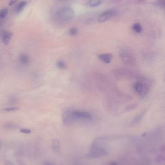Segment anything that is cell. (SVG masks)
Instances as JSON below:
<instances>
[{
  "mask_svg": "<svg viewBox=\"0 0 165 165\" xmlns=\"http://www.w3.org/2000/svg\"><path fill=\"white\" fill-rule=\"evenodd\" d=\"M93 119V115L87 111L68 109L62 115V121L65 125H70L77 121H89Z\"/></svg>",
  "mask_w": 165,
  "mask_h": 165,
  "instance_id": "1",
  "label": "cell"
},
{
  "mask_svg": "<svg viewBox=\"0 0 165 165\" xmlns=\"http://www.w3.org/2000/svg\"><path fill=\"white\" fill-rule=\"evenodd\" d=\"M113 74L118 79H133L139 78L137 73L127 68H116L113 71Z\"/></svg>",
  "mask_w": 165,
  "mask_h": 165,
  "instance_id": "2",
  "label": "cell"
},
{
  "mask_svg": "<svg viewBox=\"0 0 165 165\" xmlns=\"http://www.w3.org/2000/svg\"><path fill=\"white\" fill-rule=\"evenodd\" d=\"M108 154V152L105 149L104 146L92 143L86 156L91 159H97L104 157Z\"/></svg>",
  "mask_w": 165,
  "mask_h": 165,
  "instance_id": "3",
  "label": "cell"
},
{
  "mask_svg": "<svg viewBox=\"0 0 165 165\" xmlns=\"http://www.w3.org/2000/svg\"><path fill=\"white\" fill-rule=\"evenodd\" d=\"M139 79V81L136 82L134 85V89L141 98H143L149 91L150 85L148 80L140 77Z\"/></svg>",
  "mask_w": 165,
  "mask_h": 165,
  "instance_id": "4",
  "label": "cell"
},
{
  "mask_svg": "<svg viewBox=\"0 0 165 165\" xmlns=\"http://www.w3.org/2000/svg\"><path fill=\"white\" fill-rule=\"evenodd\" d=\"M119 57L123 63L127 66L134 67L137 64L135 56L129 50L121 49L119 51Z\"/></svg>",
  "mask_w": 165,
  "mask_h": 165,
  "instance_id": "5",
  "label": "cell"
},
{
  "mask_svg": "<svg viewBox=\"0 0 165 165\" xmlns=\"http://www.w3.org/2000/svg\"><path fill=\"white\" fill-rule=\"evenodd\" d=\"M56 15L61 20H70L74 16V11L70 6L61 7L57 11Z\"/></svg>",
  "mask_w": 165,
  "mask_h": 165,
  "instance_id": "6",
  "label": "cell"
},
{
  "mask_svg": "<svg viewBox=\"0 0 165 165\" xmlns=\"http://www.w3.org/2000/svg\"><path fill=\"white\" fill-rule=\"evenodd\" d=\"M117 14V11L115 9H110L100 14L98 17V20L99 22H104L113 17H115Z\"/></svg>",
  "mask_w": 165,
  "mask_h": 165,
  "instance_id": "7",
  "label": "cell"
},
{
  "mask_svg": "<svg viewBox=\"0 0 165 165\" xmlns=\"http://www.w3.org/2000/svg\"><path fill=\"white\" fill-rule=\"evenodd\" d=\"M13 35L11 32L8 31H3L0 33V37L4 44L8 45L10 42Z\"/></svg>",
  "mask_w": 165,
  "mask_h": 165,
  "instance_id": "8",
  "label": "cell"
},
{
  "mask_svg": "<svg viewBox=\"0 0 165 165\" xmlns=\"http://www.w3.org/2000/svg\"><path fill=\"white\" fill-rule=\"evenodd\" d=\"M98 58L104 63L109 64L112 60V55L110 53H103L98 55Z\"/></svg>",
  "mask_w": 165,
  "mask_h": 165,
  "instance_id": "9",
  "label": "cell"
},
{
  "mask_svg": "<svg viewBox=\"0 0 165 165\" xmlns=\"http://www.w3.org/2000/svg\"><path fill=\"white\" fill-rule=\"evenodd\" d=\"M19 61L20 63L24 66L29 65L30 62V59L26 54L22 53L19 57Z\"/></svg>",
  "mask_w": 165,
  "mask_h": 165,
  "instance_id": "10",
  "label": "cell"
},
{
  "mask_svg": "<svg viewBox=\"0 0 165 165\" xmlns=\"http://www.w3.org/2000/svg\"><path fill=\"white\" fill-rule=\"evenodd\" d=\"M27 4V3L26 1H21L17 5H16L15 9H14L15 13L17 15L20 14L22 11L24 9V8L26 6Z\"/></svg>",
  "mask_w": 165,
  "mask_h": 165,
  "instance_id": "11",
  "label": "cell"
},
{
  "mask_svg": "<svg viewBox=\"0 0 165 165\" xmlns=\"http://www.w3.org/2000/svg\"><path fill=\"white\" fill-rule=\"evenodd\" d=\"M52 149L55 153H58L60 151V142L57 139L52 140L51 144Z\"/></svg>",
  "mask_w": 165,
  "mask_h": 165,
  "instance_id": "12",
  "label": "cell"
},
{
  "mask_svg": "<svg viewBox=\"0 0 165 165\" xmlns=\"http://www.w3.org/2000/svg\"><path fill=\"white\" fill-rule=\"evenodd\" d=\"M102 0H89V5L92 7H95L99 6L102 4Z\"/></svg>",
  "mask_w": 165,
  "mask_h": 165,
  "instance_id": "13",
  "label": "cell"
},
{
  "mask_svg": "<svg viewBox=\"0 0 165 165\" xmlns=\"http://www.w3.org/2000/svg\"><path fill=\"white\" fill-rule=\"evenodd\" d=\"M4 128L7 130H16L19 128V125L12 123H7L4 125Z\"/></svg>",
  "mask_w": 165,
  "mask_h": 165,
  "instance_id": "14",
  "label": "cell"
},
{
  "mask_svg": "<svg viewBox=\"0 0 165 165\" xmlns=\"http://www.w3.org/2000/svg\"><path fill=\"white\" fill-rule=\"evenodd\" d=\"M56 66L58 69H61V70H64V69H66L67 67V65H66V63L64 62V61L61 60L57 61L56 62Z\"/></svg>",
  "mask_w": 165,
  "mask_h": 165,
  "instance_id": "15",
  "label": "cell"
},
{
  "mask_svg": "<svg viewBox=\"0 0 165 165\" xmlns=\"http://www.w3.org/2000/svg\"><path fill=\"white\" fill-rule=\"evenodd\" d=\"M19 100V98L17 96L15 95H12L10 96L8 98V102L11 104H14L17 103Z\"/></svg>",
  "mask_w": 165,
  "mask_h": 165,
  "instance_id": "16",
  "label": "cell"
},
{
  "mask_svg": "<svg viewBox=\"0 0 165 165\" xmlns=\"http://www.w3.org/2000/svg\"><path fill=\"white\" fill-rule=\"evenodd\" d=\"M132 30L136 32V33H139L141 32L143 30L141 25L139 23H135L132 27Z\"/></svg>",
  "mask_w": 165,
  "mask_h": 165,
  "instance_id": "17",
  "label": "cell"
},
{
  "mask_svg": "<svg viewBox=\"0 0 165 165\" xmlns=\"http://www.w3.org/2000/svg\"><path fill=\"white\" fill-rule=\"evenodd\" d=\"M144 115V112H142L140 115H138L134 118V119L132 121V124H137L141 121L142 118Z\"/></svg>",
  "mask_w": 165,
  "mask_h": 165,
  "instance_id": "18",
  "label": "cell"
},
{
  "mask_svg": "<svg viewBox=\"0 0 165 165\" xmlns=\"http://www.w3.org/2000/svg\"><path fill=\"white\" fill-rule=\"evenodd\" d=\"M8 13V10L7 8H4L0 11V19H4Z\"/></svg>",
  "mask_w": 165,
  "mask_h": 165,
  "instance_id": "19",
  "label": "cell"
},
{
  "mask_svg": "<svg viewBox=\"0 0 165 165\" xmlns=\"http://www.w3.org/2000/svg\"><path fill=\"white\" fill-rule=\"evenodd\" d=\"M69 33L70 35L74 36H76L78 35V33H79V31H78V30L77 28L73 27V28H71L70 29Z\"/></svg>",
  "mask_w": 165,
  "mask_h": 165,
  "instance_id": "20",
  "label": "cell"
},
{
  "mask_svg": "<svg viewBox=\"0 0 165 165\" xmlns=\"http://www.w3.org/2000/svg\"><path fill=\"white\" fill-rule=\"evenodd\" d=\"M20 108L19 107H9L7 108L3 109V111L7 112H15V111H19Z\"/></svg>",
  "mask_w": 165,
  "mask_h": 165,
  "instance_id": "21",
  "label": "cell"
},
{
  "mask_svg": "<svg viewBox=\"0 0 165 165\" xmlns=\"http://www.w3.org/2000/svg\"><path fill=\"white\" fill-rule=\"evenodd\" d=\"M20 132L22 133L25 134H29L32 132V131L27 128H21L20 129Z\"/></svg>",
  "mask_w": 165,
  "mask_h": 165,
  "instance_id": "22",
  "label": "cell"
},
{
  "mask_svg": "<svg viewBox=\"0 0 165 165\" xmlns=\"http://www.w3.org/2000/svg\"><path fill=\"white\" fill-rule=\"evenodd\" d=\"M18 0H10L9 3V5L11 6V5H13L15 4V3Z\"/></svg>",
  "mask_w": 165,
  "mask_h": 165,
  "instance_id": "23",
  "label": "cell"
},
{
  "mask_svg": "<svg viewBox=\"0 0 165 165\" xmlns=\"http://www.w3.org/2000/svg\"><path fill=\"white\" fill-rule=\"evenodd\" d=\"M4 165H15L13 163L11 162V161H6L5 162H4Z\"/></svg>",
  "mask_w": 165,
  "mask_h": 165,
  "instance_id": "24",
  "label": "cell"
},
{
  "mask_svg": "<svg viewBox=\"0 0 165 165\" xmlns=\"http://www.w3.org/2000/svg\"><path fill=\"white\" fill-rule=\"evenodd\" d=\"M43 165H54L52 164V163L49 162V161H46L44 163V164Z\"/></svg>",
  "mask_w": 165,
  "mask_h": 165,
  "instance_id": "25",
  "label": "cell"
},
{
  "mask_svg": "<svg viewBox=\"0 0 165 165\" xmlns=\"http://www.w3.org/2000/svg\"><path fill=\"white\" fill-rule=\"evenodd\" d=\"M162 5L165 6V0H158Z\"/></svg>",
  "mask_w": 165,
  "mask_h": 165,
  "instance_id": "26",
  "label": "cell"
},
{
  "mask_svg": "<svg viewBox=\"0 0 165 165\" xmlns=\"http://www.w3.org/2000/svg\"><path fill=\"white\" fill-rule=\"evenodd\" d=\"M110 165H118L117 163L115 162H114V161H112V162H111L110 163Z\"/></svg>",
  "mask_w": 165,
  "mask_h": 165,
  "instance_id": "27",
  "label": "cell"
},
{
  "mask_svg": "<svg viewBox=\"0 0 165 165\" xmlns=\"http://www.w3.org/2000/svg\"><path fill=\"white\" fill-rule=\"evenodd\" d=\"M1 142H0V150H1Z\"/></svg>",
  "mask_w": 165,
  "mask_h": 165,
  "instance_id": "28",
  "label": "cell"
},
{
  "mask_svg": "<svg viewBox=\"0 0 165 165\" xmlns=\"http://www.w3.org/2000/svg\"><path fill=\"white\" fill-rule=\"evenodd\" d=\"M58 1H67V0H58Z\"/></svg>",
  "mask_w": 165,
  "mask_h": 165,
  "instance_id": "29",
  "label": "cell"
},
{
  "mask_svg": "<svg viewBox=\"0 0 165 165\" xmlns=\"http://www.w3.org/2000/svg\"><path fill=\"white\" fill-rule=\"evenodd\" d=\"M0 66H1V61H0Z\"/></svg>",
  "mask_w": 165,
  "mask_h": 165,
  "instance_id": "30",
  "label": "cell"
}]
</instances>
